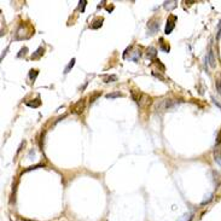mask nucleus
Segmentation results:
<instances>
[{
  "mask_svg": "<svg viewBox=\"0 0 221 221\" xmlns=\"http://www.w3.org/2000/svg\"><path fill=\"white\" fill-rule=\"evenodd\" d=\"M220 38H221V21L217 24V34H216V39H220Z\"/></svg>",
  "mask_w": 221,
  "mask_h": 221,
  "instance_id": "obj_29",
  "label": "nucleus"
},
{
  "mask_svg": "<svg viewBox=\"0 0 221 221\" xmlns=\"http://www.w3.org/2000/svg\"><path fill=\"white\" fill-rule=\"evenodd\" d=\"M151 102H152L151 97H149L148 94H144V93H143L141 97H140V101H139L138 105H139L140 108H143V109H145V108H148V106L151 104Z\"/></svg>",
  "mask_w": 221,
  "mask_h": 221,
  "instance_id": "obj_5",
  "label": "nucleus"
},
{
  "mask_svg": "<svg viewBox=\"0 0 221 221\" xmlns=\"http://www.w3.org/2000/svg\"><path fill=\"white\" fill-rule=\"evenodd\" d=\"M212 99H213V102H214V104H215V105H217V106H219V108L221 109V104H220L219 102H216V101H215V99H214V97H212Z\"/></svg>",
  "mask_w": 221,
  "mask_h": 221,
  "instance_id": "obj_31",
  "label": "nucleus"
},
{
  "mask_svg": "<svg viewBox=\"0 0 221 221\" xmlns=\"http://www.w3.org/2000/svg\"><path fill=\"white\" fill-rule=\"evenodd\" d=\"M26 104L30 108H39L41 104V101H40V98H36V99H31V101L26 102Z\"/></svg>",
  "mask_w": 221,
  "mask_h": 221,
  "instance_id": "obj_8",
  "label": "nucleus"
},
{
  "mask_svg": "<svg viewBox=\"0 0 221 221\" xmlns=\"http://www.w3.org/2000/svg\"><path fill=\"white\" fill-rule=\"evenodd\" d=\"M213 200V193H208L204 196V200L202 201V204H205V203H209Z\"/></svg>",
  "mask_w": 221,
  "mask_h": 221,
  "instance_id": "obj_20",
  "label": "nucleus"
},
{
  "mask_svg": "<svg viewBox=\"0 0 221 221\" xmlns=\"http://www.w3.org/2000/svg\"><path fill=\"white\" fill-rule=\"evenodd\" d=\"M214 160H215V162L219 164V165H221V149H215V151H214Z\"/></svg>",
  "mask_w": 221,
  "mask_h": 221,
  "instance_id": "obj_11",
  "label": "nucleus"
},
{
  "mask_svg": "<svg viewBox=\"0 0 221 221\" xmlns=\"http://www.w3.org/2000/svg\"><path fill=\"white\" fill-rule=\"evenodd\" d=\"M27 52H28V47H22V48H21V51H19V53L17 54V57H18V58H21V57H24L26 54H27Z\"/></svg>",
  "mask_w": 221,
  "mask_h": 221,
  "instance_id": "obj_21",
  "label": "nucleus"
},
{
  "mask_svg": "<svg viewBox=\"0 0 221 221\" xmlns=\"http://www.w3.org/2000/svg\"><path fill=\"white\" fill-rule=\"evenodd\" d=\"M122 94H121L120 92H115V93H109L106 94V98H117V97H121Z\"/></svg>",
  "mask_w": 221,
  "mask_h": 221,
  "instance_id": "obj_24",
  "label": "nucleus"
},
{
  "mask_svg": "<svg viewBox=\"0 0 221 221\" xmlns=\"http://www.w3.org/2000/svg\"><path fill=\"white\" fill-rule=\"evenodd\" d=\"M139 57H140V52L135 51V52L133 53V56H132V57H130V59H132V61H133V62H137Z\"/></svg>",
  "mask_w": 221,
  "mask_h": 221,
  "instance_id": "obj_23",
  "label": "nucleus"
},
{
  "mask_svg": "<svg viewBox=\"0 0 221 221\" xmlns=\"http://www.w3.org/2000/svg\"><path fill=\"white\" fill-rule=\"evenodd\" d=\"M43 163H39V164H36V165H31V167H29V168H27L24 172H29V170H34V169H38V168H40V167H43Z\"/></svg>",
  "mask_w": 221,
  "mask_h": 221,
  "instance_id": "obj_22",
  "label": "nucleus"
},
{
  "mask_svg": "<svg viewBox=\"0 0 221 221\" xmlns=\"http://www.w3.org/2000/svg\"><path fill=\"white\" fill-rule=\"evenodd\" d=\"M79 4H80V10H81V12H83V11H85V6H86L87 1H86V0H82V1H80Z\"/></svg>",
  "mask_w": 221,
  "mask_h": 221,
  "instance_id": "obj_28",
  "label": "nucleus"
},
{
  "mask_svg": "<svg viewBox=\"0 0 221 221\" xmlns=\"http://www.w3.org/2000/svg\"><path fill=\"white\" fill-rule=\"evenodd\" d=\"M85 106H86L85 99H80L79 102H76V103L70 108V109H71V113H73V114H76V115H80V114L83 113Z\"/></svg>",
  "mask_w": 221,
  "mask_h": 221,
  "instance_id": "obj_1",
  "label": "nucleus"
},
{
  "mask_svg": "<svg viewBox=\"0 0 221 221\" xmlns=\"http://www.w3.org/2000/svg\"><path fill=\"white\" fill-rule=\"evenodd\" d=\"M117 80V76L116 75H105L104 76V82H114Z\"/></svg>",
  "mask_w": 221,
  "mask_h": 221,
  "instance_id": "obj_16",
  "label": "nucleus"
},
{
  "mask_svg": "<svg viewBox=\"0 0 221 221\" xmlns=\"http://www.w3.org/2000/svg\"><path fill=\"white\" fill-rule=\"evenodd\" d=\"M23 221H34V220H26V219H24Z\"/></svg>",
  "mask_w": 221,
  "mask_h": 221,
  "instance_id": "obj_32",
  "label": "nucleus"
},
{
  "mask_svg": "<svg viewBox=\"0 0 221 221\" xmlns=\"http://www.w3.org/2000/svg\"><path fill=\"white\" fill-rule=\"evenodd\" d=\"M43 138H45V132H43V133H41V138H40V143H39L41 150H42V148H43Z\"/></svg>",
  "mask_w": 221,
  "mask_h": 221,
  "instance_id": "obj_27",
  "label": "nucleus"
},
{
  "mask_svg": "<svg viewBox=\"0 0 221 221\" xmlns=\"http://www.w3.org/2000/svg\"><path fill=\"white\" fill-rule=\"evenodd\" d=\"M191 220H192V214L191 213H186L180 219H178V221H191Z\"/></svg>",
  "mask_w": 221,
  "mask_h": 221,
  "instance_id": "obj_18",
  "label": "nucleus"
},
{
  "mask_svg": "<svg viewBox=\"0 0 221 221\" xmlns=\"http://www.w3.org/2000/svg\"><path fill=\"white\" fill-rule=\"evenodd\" d=\"M205 62L210 64L212 68H215V67H216V61H215V57H214V51H213V50L209 51L208 56L205 57Z\"/></svg>",
  "mask_w": 221,
  "mask_h": 221,
  "instance_id": "obj_6",
  "label": "nucleus"
},
{
  "mask_svg": "<svg viewBox=\"0 0 221 221\" xmlns=\"http://www.w3.org/2000/svg\"><path fill=\"white\" fill-rule=\"evenodd\" d=\"M176 4H178V3L174 1V0H173V1H164V3H163V7H164L165 10L170 11V10H173V9L176 7Z\"/></svg>",
  "mask_w": 221,
  "mask_h": 221,
  "instance_id": "obj_10",
  "label": "nucleus"
},
{
  "mask_svg": "<svg viewBox=\"0 0 221 221\" xmlns=\"http://www.w3.org/2000/svg\"><path fill=\"white\" fill-rule=\"evenodd\" d=\"M101 94H102L101 92H97V93H94V94H93V96H92V97L90 98V103H93V102H94L96 99H97V98H98L99 96H101Z\"/></svg>",
  "mask_w": 221,
  "mask_h": 221,
  "instance_id": "obj_25",
  "label": "nucleus"
},
{
  "mask_svg": "<svg viewBox=\"0 0 221 221\" xmlns=\"http://www.w3.org/2000/svg\"><path fill=\"white\" fill-rule=\"evenodd\" d=\"M74 65H75V58H73L71 61H70V63L67 65V68H65L64 69V74H68L71 69H73V67H74Z\"/></svg>",
  "mask_w": 221,
  "mask_h": 221,
  "instance_id": "obj_19",
  "label": "nucleus"
},
{
  "mask_svg": "<svg viewBox=\"0 0 221 221\" xmlns=\"http://www.w3.org/2000/svg\"><path fill=\"white\" fill-rule=\"evenodd\" d=\"M215 144H216V146H219L220 144H221V132L217 134V137H216V140H215Z\"/></svg>",
  "mask_w": 221,
  "mask_h": 221,
  "instance_id": "obj_30",
  "label": "nucleus"
},
{
  "mask_svg": "<svg viewBox=\"0 0 221 221\" xmlns=\"http://www.w3.org/2000/svg\"><path fill=\"white\" fill-rule=\"evenodd\" d=\"M175 22H176V17L175 16H169L168 21H167V26H165V29H164V33L165 34H170L173 31L174 27H175Z\"/></svg>",
  "mask_w": 221,
  "mask_h": 221,
  "instance_id": "obj_4",
  "label": "nucleus"
},
{
  "mask_svg": "<svg viewBox=\"0 0 221 221\" xmlns=\"http://www.w3.org/2000/svg\"><path fill=\"white\" fill-rule=\"evenodd\" d=\"M103 22H104V18H103V17H98V18H96V19L92 22L91 28H92V29H98V28H101L102 24H103Z\"/></svg>",
  "mask_w": 221,
  "mask_h": 221,
  "instance_id": "obj_7",
  "label": "nucleus"
},
{
  "mask_svg": "<svg viewBox=\"0 0 221 221\" xmlns=\"http://www.w3.org/2000/svg\"><path fill=\"white\" fill-rule=\"evenodd\" d=\"M43 52H45V50H43V47H39L34 53L31 54V57H30V59H39L42 54H43Z\"/></svg>",
  "mask_w": 221,
  "mask_h": 221,
  "instance_id": "obj_9",
  "label": "nucleus"
},
{
  "mask_svg": "<svg viewBox=\"0 0 221 221\" xmlns=\"http://www.w3.org/2000/svg\"><path fill=\"white\" fill-rule=\"evenodd\" d=\"M212 174H213V176H214V183H215V185L219 186L220 183H221V176H220V174H219L216 170H213Z\"/></svg>",
  "mask_w": 221,
  "mask_h": 221,
  "instance_id": "obj_15",
  "label": "nucleus"
},
{
  "mask_svg": "<svg viewBox=\"0 0 221 221\" xmlns=\"http://www.w3.org/2000/svg\"><path fill=\"white\" fill-rule=\"evenodd\" d=\"M39 75V70H36V69H31L30 71H29V77H30V80L34 82L35 81V79H36V76Z\"/></svg>",
  "mask_w": 221,
  "mask_h": 221,
  "instance_id": "obj_17",
  "label": "nucleus"
},
{
  "mask_svg": "<svg viewBox=\"0 0 221 221\" xmlns=\"http://www.w3.org/2000/svg\"><path fill=\"white\" fill-rule=\"evenodd\" d=\"M130 94H132V98H133V101H134V102L138 104V103H139V101H140V97H141V94H143V93H140L139 91L137 92V91H134V90H132V91H130Z\"/></svg>",
  "mask_w": 221,
  "mask_h": 221,
  "instance_id": "obj_12",
  "label": "nucleus"
},
{
  "mask_svg": "<svg viewBox=\"0 0 221 221\" xmlns=\"http://www.w3.org/2000/svg\"><path fill=\"white\" fill-rule=\"evenodd\" d=\"M148 28H149V31H150L149 34L150 35H155L160 29V21L156 19V18L150 19L149 23H148Z\"/></svg>",
  "mask_w": 221,
  "mask_h": 221,
  "instance_id": "obj_2",
  "label": "nucleus"
},
{
  "mask_svg": "<svg viewBox=\"0 0 221 221\" xmlns=\"http://www.w3.org/2000/svg\"><path fill=\"white\" fill-rule=\"evenodd\" d=\"M146 54H148V57L155 59V58H156V56H157V50L155 48V47H149L148 51H146Z\"/></svg>",
  "mask_w": 221,
  "mask_h": 221,
  "instance_id": "obj_13",
  "label": "nucleus"
},
{
  "mask_svg": "<svg viewBox=\"0 0 221 221\" xmlns=\"http://www.w3.org/2000/svg\"><path fill=\"white\" fill-rule=\"evenodd\" d=\"M215 86H216V90H217V92L221 94V79H219V80H216V83H215Z\"/></svg>",
  "mask_w": 221,
  "mask_h": 221,
  "instance_id": "obj_26",
  "label": "nucleus"
},
{
  "mask_svg": "<svg viewBox=\"0 0 221 221\" xmlns=\"http://www.w3.org/2000/svg\"><path fill=\"white\" fill-rule=\"evenodd\" d=\"M160 48L163 51V52H169L170 51V47L168 43H165V41L163 39H161V43H160Z\"/></svg>",
  "mask_w": 221,
  "mask_h": 221,
  "instance_id": "obj_14",
  "label": "nucleus"
},
{
  "mask_svg": "<svg viewBox=\"0 0 221 221\" xmlns=\"http://www.w3.org/2000/svg\"><path fill=\"white\" fill-rule=\"evenodd\" d=\"M27 29H30L29 26H26V24H21L19 28L17 29L16 31V40H23V39H28V36L26 35V31Z\"/></svg>",
  "mask_w": 221,
  "mask_h": 221,
  "instance_id": "obj_3",
  "label": "nucleus"
}]
</instances>
